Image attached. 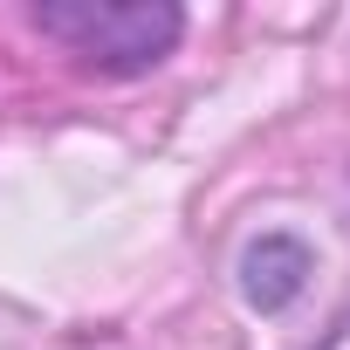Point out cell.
I'll use <instances>...</instances> for the list:
<instances>
[{"instance_id": "2", "label": "cell", "mask_w": 350, "mask_h": 350, "mask_svg": "<svg viewBox=\"0 0 350 350\" xmlns=\"http://www.w3.org/2000/svg\"><path fill=\"white\" fill-rule=\"evenodd\" d=\"M309 275H316V254H309V241H295V234H261V241H247V254H241V295H247V309H261V316H282V309L309 288Z\"/></svg>"}, {"instance_id": "1", "label": "cell", "mask_w": 350, "mask_h": 350, "mask_svg": "<svg viewBox=\"0 0 350 350\" xmlns=\"http://www.w3.org/2000/svg\"><path fill=\"white\" fill-rule=\"evenodd\" d=\"M35 28L103 76H144L179 49L186 14L165 0H42Z\"/></svg>"}, {"instance_id": "3", "label": "cell", "mask_w": 350, "mask_h": 350, "mask_svg": "<svg viewBox=\"0 0 350 350\" xmlns=\"http://www.w3.org/2000/svg\"><path fill=\"white\" fill-rule=\"evenodd\" d=\"M316 350H350V309H343V316L323 329V343H316Z\"/></svg>"}]
</instances>
